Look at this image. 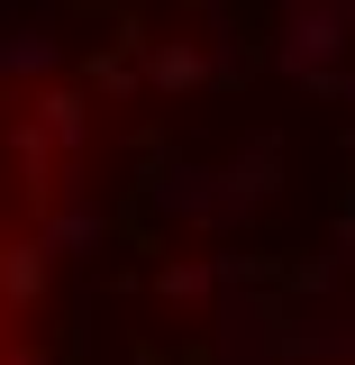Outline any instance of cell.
I'll use <instances>...</instances> for the list:
<instances>
[{"label":"cell","instance_id":"obj_1","mask_svg":"<svg viewBox=\"0 0 355 365\" xmlns=\"http://www.w3.org/2000/svg\"><path fill=\"white\" fill-rule=\"evenodd\" d=\"M346 28H355V0H282V46H273V64H282L292 83H328Z\"/></svg>","mask_w":355,"mask_h":365},{"label":"cell","instance_id":"obj_2","mask_svg":"<svg viewBox=\"0 0 355 365\" xmlns=\"http://www.w3.org/2000/svg\"><path fill=\"white\" fill-rule=\"evenodd\" d=\"M155 210H174V220H191V228H237L246 210H265V201L228 174V165H174V174L155 182Z\"/></svg>","mask_w":355,"mask_h":365},{"label":"cell","instance_id":"obj_3","mask_svg":"<svg viewBox=\"0 0 355 365\" xmlns=\"http://www.w3.org/2000/svg\"><path fill=\"white\" fill-rule=\"evenodd\" d=\"M28 119L46 128V146H55L64 182H83V146H91V91H83V83H37ZM64 182H55V192H64Z\"/></svg>","mask_w":355,"mask_h":365},{"label":"cell","instance_id":"obj_4","mask_svg":"<svg viewBox=\"0 0 355 365\" xmlns=\"http://www.w3.org/2000/svg\"><path fill=\"white\" fill-rule=\"evenodd\" d=\"M100 237H110V210H100V201H83V182H73V192H46V210H37V247L55 256V265H83V256H100Z\"/></svg>","mask_w":355,"mask_h":365},{"label":"cell","instance_id":"obj_5","mask_svg":"<svg viewBox=\"0 0 355 365\" xmlns=\"http://www.w3.org/2000/svg\"><path fill=\"white\" fill-rule=\"evenodd\" d=\"M46 283H55V256L37 237H0V319H28L46 302Z\"/></svg>","mask_w":355,"mask_h":365},{"label":"cell","instance_id":"obj_6","mask_svg":"<svg viewBox=\"0 0 355 365\" xmlns=\"http://www.w3.org/2000/svg\"><path fill=\"white\" fill-rule=\"evenodd\" d=\"M137 73H146L155 91H201L210 83V46L201 37H146L137 46Z\"/></svg>","mask_w":355,"mask_h":365},{"label":"cell","instance_id":"obj_7","mask_svg":"<svg viewBox=\"0 0 355 365\" xmlns=\"http://www.w3.org/2000/svg\"><path fill=\"white\" fill-rule=\"evenodd\" d=\"M55 73H64L55 28H0V83H55Z\"/></svg>","mask_w":355,"mask_h":365},{"label":"cell","instance_id":"obj_8","mask_svg":"<svg viewBox=\"0 0 355 365\" xmlns=\"http://www.w3.org/2000/svg\"><path fill=\"white\" fill-rule=\"evenodd\" d=\"M0 365H55V356H46L37 338H0Z\"/></svg>","mask_w":355,"mask_h":365},{"label":"cell","instance_id":"obj_9","mask_svg":"<svg viewBox=\"0 0 355 365\" xmlns=\"http://www.w3.org/2000/svg\"><path fill=\"white\" fill-rule=\"evenodd\" d=\"M328 83H337V91H346V101H355V73H328Z\"/></svg>","mask_w":355,"mask_h":365},{"label":"cell","instance_id":"obj_10","mask_svg":"<svg viewBox=\"0 0 355 365\" xmlns=\"http://www.w3.org/2000/svg\"><path fill=\"white\" fill-rule=\"evenodd\" d=\"M346 292H355V256H346Z\"/></svg>","mask_w":355,"mask_h":365},{"label":"cell","instance_id":"obj_11","mask_svg":"<svg viewBox=\"0 0 355 365\" xmlns=\"http://www.w3.org/2000/svg\"><path fill=\"white\" fill-rule=\"evenodd\" d=\"M0 110H9V83H0Z\"/></svg>","mask_w":355,"mask_h":365},{"label":"cell","instance_id":"obj_12","mask_svg":"<svg viewBox=\"0 0 355 365\" xmlns=\"http://www.w3.org/2000/svg\"><path fill=\"white\" fill-rule=\"evenodd\" d=\"M128 365H155V356H128Z\"/></svg>","mask_w":355,"mask_h":365}]
</instances>
